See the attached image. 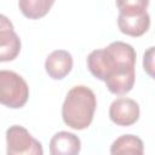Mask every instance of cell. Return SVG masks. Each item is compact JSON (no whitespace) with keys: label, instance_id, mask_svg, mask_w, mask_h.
Here are the masks:
<instances>
[{"label":"cell","instance_id":"1","mask_svg":"<svg viewBox=\"0 0 155 155\" xmlns=\"http://www.w3.org/2000/svg\"><path fill=\"white\" fill-rule=\"evenodd\" d=\"M136 61L137 53L132 45L114 41L104 48L92 51L86 62L90 73L104 81L113 94L124 96L134 86Z\"/></svg>","mask_w":155,"mask_h":155},{"label":"cell","instance_id":"2","mask_svg":"<svg viewBox=\"0 0 155 155\" xmlns=\"http://www.w3.org/2000/svg\"><path fill=\"white\" fill-rule=\"evenodd\" d=\"M96 107V94L90 87L84 85L74 86L67 93L62 105V119L73 130H85L93 120Z\"/></svg>","mask_w":155,"mask_h":155},{"label":"cell","instance_id":"3","mask_svg":"<svg viewBox=\"0 0 155 155\" xmlns=\"http://www.w3.org/2000/svg\"><path fill=\"white\" fill-rule=\"evenodd\" d=\"M119 7L117 27L122 34L138 38L145 34L150 27V16L147 11L148 0L116 1Z\"/></svg>","mask_w":155,"mask_h":155},{"label":"cell","instance_id":"4","mask_svg":"<svg viewBox=\"0 0 155 155\" xmlns=\"http://www.w3.org/2000/svg\"><path fill=\"white\" fill-rule=\"evenodd\" d=\"M28 98V84L19 74L12 70H0V104L18 109L25 105Z\"/></svg>","mask_w":155,"mask_h":155},{"label":"cell","instance_id":"5","mask_svg":"<svg viewBox=\"0 0 155 155\" xmlns=\"http://www.w3.org/2000/svg\"><path fill=\"white\" fill-rule=\"evenodd\" d=\"M6 155H44L41 143L19 125L6 130Z\"/></svg>","mask_w":155,"mask_h":155},{"label":"cell","instance_id":"6","mask_svg":"<svg viewBox=\"0 0 155 155\" xmlns=\"http://www.w3.org/2000/svg\"><path fill=\"white\" fill-rule=\"evenodd\" d=\"M139 115V104L132 98L119 97L109 107V117L117 126H131L138 121Z\"/></svg>","mask_w":155,"mask_h":155},{"label":"cell","instance_id":"7","mask_svg":"<svg viewBox=\"0 0 155 155\" xmlns=\"http://www.w3.org/2000/svg\"><path fill=\"white\" fill-rule=\"evenodd\" d=\"M21 39L15 31L12 22L0 13V62H10L21 52Z\"/></svg>","mask_w":155,"mask_h":155},{"label":"cell","instance_id":"8","mask_svg":"<svg viewBox=\"0 0 155 155\" xmlns=\"http://www.w3.org/2000/svg\"><path fill=\"white\" fill-rule=\"evenodd\" d=\"M73 69V57L67 50L52 51L45 61V70L53 80L64 79Z\"/></svg>","mask_w":155,"mask_h":155},{"label":"cell","instance_id":"9","mask_svg":"<svg viewBox=\"0 0 155 155\" xmlns=\"http://www.w3.org/2000/svg\"><path fill=\"white\" fill-rule=\"evenodd\" d=\"M80 150L81 140L71 132H57L50 140V155H79Z\"/></svg>","mask_w":155,"mask_h":155},{"label":"cell","instance_id":"10","mask_svg":"<svg viewBox=\"0 0 155 155\" xmlns=\"http://www.w3.org/2000/svg\"><path fill=\"white\" fill-rule=\"evenodd\" d=\"M110 155H144L143 140L134 134H122L111 143Z\"/></svg>","mask_w":155,"mask_h":155},{"label":"cell","instance_id":"11","mask_svg":"<svg viewBox=\"0 0 155 155\" xmlns=\"http://www.w3.org/2000/svg\"><path fill=\"white\" fill-rule=\"evenodd\" d=\"M53 4L54 1L52 0H19L18 7L27 18L38 19L44 17Z\"/></svg>","mask_w":155,"mask_h":155},{"label":"cell","instance_id":"12","mask_svg":"<svg viewBox=\"0 0 155 155\" xmlns=\"http://www.w3.org/2000/svg\"><path fill=\"white\" fill-rule=\"evenodd\" d=\"M153 51L154 47H149L148 52L144 53V59H143V64H144V70L148 71V74L150 76H153Z\"/></svg>","mask_w":155,"mask_h":155}]
</instances>
